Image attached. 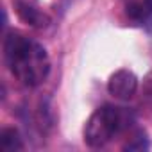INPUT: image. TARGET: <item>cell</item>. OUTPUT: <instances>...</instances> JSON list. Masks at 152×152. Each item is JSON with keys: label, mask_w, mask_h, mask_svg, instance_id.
<instances>
[{"label": "cell", "mask_w": 152, "mask_h": 152, "mask_svg": "<svg viewBox=\"0 0 152 152\" xmlns=\"http://www.w3.org/2000/svg\"><path fill=\"white\" fill-rule=\"evenodd\" d=\"M4 59L9 72L29 88L39 86L50 72V59L47 50L34 39L9 32L4 39Z\"/></svg>", "instance_id": "obj_1"}, {"label": "cell", "mask_w": 152, "mask_h": 152, "mask_svg": "<svg viewBox=\"0 0 152 152\" xmlns=\"http://www.w3.org/2000/svg\"><path fill=\"white\" fill-rule=\"evenodd\" d=\"M134 120H136V116L131 109L106 104V106L95 109V113L86 122L84 141L93 148L104 147L113 138L129 131L132 127Z\"/></svg>", "instance_id": "obj_2"}, {"label": "cell", "mask_w": 152, "mask_h": 152, "mask_svg": "<svg viewBox=\"0 0 152 152\" xmlns=\"http://www.w3.org/2000/svg\"><path fill=\"white\" fill-rule=\"evenodd\" d=\"M138 90V77L131 70H116L109 81H107V91L120 100H129Z\"/></svg>", "instance_id": "obj_3"}, {"label": "cell", "mask_w": 152, "mask_h": 152, "mask_svg": "<svg viewBox=\"0 0 152 152\" xmlns=\"http://www.w3.org/2000/svg\"><path fill=\"white\" fill-rule=\"evenodd\" d=\"M127 20L134 23H147L152 20V0H122Z\"/></svg>", "instance_id": "obj_4"}, {"label": "cell", "mask_w": 152, "mask_h": 152, "mask_svg": "<svg viewBox=\"0 0 152 152\" xmlns=\"http://www.w3.org/2000/svg\"><path fill=\"white\" fill-rule=\"evenodd\" d=\"M16 11H18L20 18H22L25 23L32 25V27H47L48 22H50V18H48L45 13H41L39 9L32 7V6L27 4V2H16Z\"/></svg>", "instance_id": "obj_5"}, {"label": "cell", "mask_w": 152, "mask_h": 152, "mask_svg": "<svg viewBox=\"0 0 152 152\" xmlns=\"http://www.w3.org/2000/svg\"><path fill=\"white\" fill-rule=\"evenodd\" d=\"M0 145H2L4 152L23 150V141H22V136H20L18 129H15V127L2 129V132H0Z\"/></svg>", "instance_id": "obj_6"}, {"label": "cell", "mask_w": 152, "mask_h": 152, "mask_svg": "<svg viewBox=\"0 0 152 152\" xmlns=\"http://www.w3.org/2000/svg\"><path fill=\"white\" fill-rule=\"evenodd\" d=\"M124 148L125 150H145V148H148V143H147L143 132H136L134 134V141H129Z\"/></svg>", "instance_id": "obj_7"}, {"label": "cell", "mask_w": 152, "mask_h": 152, "mask_svg": "<svg viewBox=\"0 0 152 152\" xmlns=\"http://www.w3.org/2000/svg\"><path fill=\"white\" fill-rule=\"evenodd\" d=\"M143 93L147 97H152V72H148L143 79Z\"/></svg>", "instance_id": "obj_8"}]
</instances>
